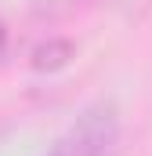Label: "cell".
<instances>
[{
    "mask_svg": "<svg viewBox=\"0 0 152 156\" xmlns=\"http://www.w3.org/2000/svg\"><path fill=\"white\" fill-rule=\"evenodd\" d=\"M4 44H7V26L0 22V51H4Z\"/></svg>",
    "mask_w": 152,
    "mask_h": 156,
    "instance_id": "2",
    "label": "cell"
},
{
    "mask_svg": "<svg viewBox=\"0 0 152 156\" xmlns=\"http://www.w3.org/2000/svg\"><path fill=\"white\" fill-rule=\"evenodd\" d=\"M76 58V44L69 37H47L29 51V66L36 73H58Z\"/></svg>",
    "mask_w": 152,
    "mask_h": 156,
    "instance_id": "1",
    "label": "cell"
},
{
    "mask_svg": "<svg viewBox=\"0 0 152 156\" xmlns=\"http://www.w3.org/2000/svg\"><path fill=\"white\" fill-rule=\"evenodd\" d=\"M0 134H4V123H0Z\"/></svg>",
    "mask_w": 152,
    "mask_h": 156,
    "instance_id": "3",
    "label": "cell"
}]
</instances>
